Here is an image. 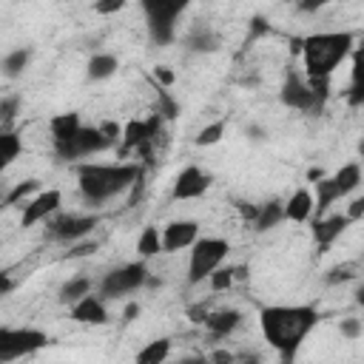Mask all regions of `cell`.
Returning <instances> with one entry per match:
<instances>
[{
	"instance_id": "9c48e42d",
	"label": "cell",
	"mask_w": 364,
	"mask_h": 364,
	"mask_svg": "<svg viewBox=\"0 0 364 364\" xmlns=\"http://www.w3.org/2000/svg\"><path fill=\"white\" fill-rule=\"evenodd\" d=\"M279 100H282V105H287L293 111H307V114H318L321 111L316 105L313 91L307 88V80H301L296 71H287L284 74V82L279 88Z\"/></svg>"
},
{
	"instance_id": "ee69618b",
	"label": "cell",
	"mask_w": 364,
	"mask_h": 364,
	"mask_svg": "<svg viewBox=\"0 0 364 364\" xmlns=\"http://www.w3.org/2000/svg\"><path fill=\"white\" fill-rule=\"evenodd\" d=\"M245 134H247V139H253V142H264V139H267V131H264L259 122H250V125L245 128Z\"/></svg>"
},
{
	"instance_id": "e575fe53",
	"label": "cell",
	"mask_w": 364,
	"mask_h": 364,
	"mask_svg": "<svg viewBox=\"0 0 364 364\" xmlns=\"http://www.w3.org/2000/svg\"><path fill=\"white\" fill-rule=\"evenodd\" d=\"M208 307H205V301H199V304H191L188 310H185V316H188V321L191 324H205V318H208Z\"/></svg>"
},
{
	"instance_id": "74e56055",
	"label": "cell",
	"mask_w": 364,
	"mask_h": 364,
	"mask_svg": "<svg viewBox=\"0 0 364 364\" xmlns=\"http://www.w3.org/2000/svg\"><path fill=\"white\" fill-rule=\"evenodd\" d=\"M97 128H100L102 136L111 139V142H117V139L122 136V125H119V122H111V119H108V122H102V125H97Z\"/></svg>"
},
{
	"instance_id": "c3c4849f",
	"label": "cell",
	"mask_w": 364,
	"mask_h": 364,
	"mask_svg": "<svg viewBox=\"0 0 364 364\" xmlns=\"http://www.w3.org/2000/svg\"><path fill=\"white\" fill-rule=\"evenodd\" d=\"M230 267H233V282H236V279H247V276H250V273H247V264H230Z\"/></svg>"
},
{
	"instance_id": "83f0119b",
	"label": "cell",
	"mask_w": 364,
	"mask_h": 364,
	"mask_svg": "<svg viewBox=\"0 0 364 364\" xmlns=\"http://www.w3.org/2000/svg\"><path fill=\"white\" fill-rule=\"evenodd\" d=\"M136 250H139L142 262H145V259H151V256H159V253H162V245H159V230H156L154 225L142 228V233H139V239H136Z\"/></svg>"
},
{
	"instance_id": "8d00e7d4",
	"label": "cell",
	"mask_w": 364,
	"mask_h": 364,
	"mask_svg": "<svg viewBox=\"0 0 364 364\" xmlns=\"http://www.w3.org/2000/svg\"><path fill=\"white\" fill-rule=\"evenodd\" d=\"M97 242H80V245H74L71 250H68V259H82V256H94L97 253Z\"/></svg>"
},
{
	"instance_id": "7a4b0ae2",
	"label": "cell",
	"mask_w": 364,
	"mask_h": 364,
	"mask_svg": "<svg viewBox=\"0 0 364 364\" xmlns=\"http://www.w3.org/2000/svg\"><path fill=\"white\" fill-rule=\"evenodd\" d=\"M77 185L85 202L102 205L122 191L134 188L142 179V165L136 162H114V165H100V162H80L77 168Z\"/></svg>"
},
{
	"instance_id": "ba28073f",
	"label": "cell",
	"mask_w": 364,
	"mask_h": 364,
	"mask_svg": "<svg viewBox=\"0 0 364 364\" xmlns=\"http://www.w3.org/2000/svg\"><path fill=\"white\" fill-rule=\"evenodd\" d=\"M108 148H114V142L105 139L97 125H80V131L71 139L54 142V154L60 159H82V156H91V154H100Z\"/></svg>"
},
{
	"instance_id": "7c38bea8",
	"label": "cell",
	"mask_w": 364,
	"mask_h": 364,
	"mask_svg": "<svg viewBox=\"0 0 364 364\" xmlns=\"http://www.w3.org/2000/svg\"><path fill=\"white\" fill-rule=\"evenodd\" d=\"M199 239V225L193 219H176V222H168L159 233V245H162V253H176V250H185L191 247L193 242Z\"/></svg>"
},
{
	"instance_id": "60d3db41",
	"label": "cell",
	"mask_w": 364,
	"mask_h": 364,
	"mask_svg": "<svg viewBox=\"0 0 364 364\" xmlns=\"http://www.w3.org/2000/svg\"><path fill=\"white\" fill-rule=\"evenodd\" d=\"M344 216H347L350 222H358V219L364 216V199H361V196H355V199L350 202V208L344 210Z\"/></svg>"
},
{
	"instance_id": "d590c367",
	"label": "cell",
	"mask_w": 364,
	"mask_h": 364,
	"mask_svg": "<svg viewBox=\"0 0 364 364\" xmlns=\"http://www.w3.org/2000/svg\"><path fill=\"white\" fill-rule=\"evenodd\" d=\"M154 80H156L162 88H171V85L176 82V74H173L168 65H156V68H154Z\"/></svg>"
},
{
	"instance_id": "b9f144b4",
	"label": "cell",
	"mask_w": 364,
	"mask_h": 364,
	"mask_svg": "<svg viewBox=\"0 0 364 364\" xmlns=\"http://www.w3.org/2000/svg\"><path fill=\"white\" fill-rule=\"evenodd\" d=\"M208 364H236V355L230 353V350H213L210 353V358H208Z\"/></svg>"
},
{
	"instance_id": "f546056e",
	"label": "cell",
	"mask_w": 364,
	"mask_h": 364,
	"mask_svg": "<svg viewBox=\"0 0 364 364\" xmlns=\"http://www.w3.org/2000/svg\"><path fill=\"white\" fill-rule=\"evenodd\" d=\"M222 136H225V119H216V122L205 125V128L193 136V142H196L199 148H208V145H216Z\"/></svg>"
},
{
	"instance_id": "681fc988",
	"label": "cell",
	"mask_w": 364,
	"mask_h": 364,
	"mask_svg": "<svg viewBox=\"0 0 364 364\" xmlns=\"http://www.w3.org/2000/svg\"><path fill=\"white\" fill-rule=\"evenodd\" d=\"M321 176H324V171H321V168H310V171H307V182H318Z\"/></svg>"
},
{
	"instance_id": "f35d334b",
	"label": "cell",
	"mask_w": 364,
	"mask_h": 364,
	"mask_svg": "<svg viewBox=\"0 0 364 364\" xmlns=\"http://www.w3.org/2000/svg\"><path fill=\"white\" fill-rule=\"evenodd\" d=\"M125 3L122 0H100V3H94V11L97 14H114V11H119Z\"/></svg>"
},
{
	"instance_id": "30bf717a",
	"label": "cell",
	"mask_w": 364,
	"mask_h": 364,
	"mask_svg": "<svg viewBox=\"0 0 364 364\" xmlns=\"http://www.w3.org/2000/svg\"><path fill=\"white\" fill-rule=\"evenodd\" d=\"M100 225V216L97 213H88V216H74V213H63L57 219L48 222V233L60 242H77L82 236H88L94 228Z\"/></svg>"
},
{
	"instance_id": "277c9868",
	"label": "cell",
	"mask_w": 364,
	"mask_h": 364,
	"mask_svg": "<svg viewBox=\"0 0 364 364\" xmlns=\"http://www.w3.org/2000/svg\"><path fill=\"white\" fill-rule=\"evenodd\" d=\"M188 9L185 0H142V11L148 20V37L154 46L165 48L176 40V20Z\"/></svg>"
},
{
	"instance_id": "2e32d148",
	"label": "cell",
	"mask_w": 364,
	"mask_h": 364,
	"mask_svg": "<svg viewBox=\"0 0 364 364\" xmlns=\"http://www.w3.org/2000/svg\"><path fill=\"white\" fill-rule=\"evenodd\" d=\"M71 318L77 324H94V327H102L108 324V310H105V301L94 293L82 296L80 301L71 304Z\"/></svg>"
},
{
	"instance_id": "1f68e13d",
	"label": "cell",
	"mask_w": 364,
	"mask_h": 364,
	"mask_svg": "<svg viewBox=\"0 0 364 364\" xmlns=\"http://www.w3.org/2000/svg\"><path fill=\"white\" fill-rule=\"evenodd\" d=\"M307 88L313 91L316 105L324 108V102H327V97H330V77H307Z\"/></svg>"
},
{
	"instance_id": "44dd1931",
	"label": "cell",
	"mask_w": 364,
	"mask_h": 364,
	"mask_svg": "<svg viewBox=\"0 0 364 364\" xmlns=\"http://www.w3.org/2000/svg\"><path fill=\"white\" fill-rule=\"evenodd\" d=\"M117 68H119V60H117L114 54H108V51H100V54H94V57L88 60L85 74H88V80H91V82H102V80L114 77V74H117Z\"/></svg>"
},
{
	"instance_id": "d4e9b609",
	"label": "cell",
	"mask_w": 364,
	"mask_h": 364,
	"mask_svg": "<svg viewBox=\"0 0 364 364\" xmlns=\"http://www.w3.org/2000/svg\"><path fill=\"white\" fill-rule=\"evenodd\" d=\"M333 182L338 185L341 196H350V193L358 191V185H361V165H358V162H347V165H341V168L333 173Z\"/></svg>"
},
{
	"instance_id": "52a82bcc",
	"label": "cell",
	"mask_w": 364,
	"mask_h": 364,
	"mask_svg": "<svg viewBox=\"0 0 364 364\" xmlns=\"http://www.w3.org/2000/svg\"><path fill=\"white\" fill-rule=\"evenodd\" d=\"M48 344V336L34 327H0V364L31 355Z\"/></svg>"
},
{
	"instance_id": "f907efd6",
	"label": "cell",
	"mask_w": 364,
	"mask_h": 364,
	"mask_svg": "<svg viewBox=\"0 0 364 364\" xmlns=\"http://www.w3.org/2000/svg\"><path fill=\"white\" fill-rule=\"evenodd\" d=\"M290 54H301V37L290 43Z\"/></svg>"
},
{
	"instance_id": "5bb4252c",
	"label": "cell",
	"mask_w": 364,
	"mask_h": 364,
	"mask_svg": "<svg viewBox=\"0 0 364 364\" xmlns=\"http://www.w3.org/2000/svg\"><path fill=\"white\" fill-rule=\"evenodd\" d=\"M182 43H185V48H188L191 54H210V51H216V48L222 46V37L216 34V28H213V26H208V23L196 20V23L185 31Z\"/></svg>"
},
{
	"instance_id": "836d02e7",
	"label": "cell",
	"mask_w": 364,
	"mask_h": 364,
	"mask_svg": "<svg viewBox=\"0 0 364 364\" xmlns=\"http://www.w3.org/2000/svg\"><path fill=\"white\" fill-rule=\"evenodd\" d=\"M350 279H355V273H353V267H341V264H336V267H330L327 270V276H324V282L327 284H338V282H350Z\"/></svg>"
},
{
	"instance_id": "7402d4cb",
	"label": "cell",
	"mask_w": 364,
	"mask_h": 364,
	"mask_svg": "<svg viewBox=\"0 0 364 364\" xmlns=\"http://www.w3.org/2000/svg\"><path fill=\"white\" fill-rule=\"evenodd\" d=\"M80 114L77 111H65V114H54L51 117V122H48V131H51V136H54V142H65V139H71L77 131H80Z\"/></svg>"
},
{
	"instance_id": "8fae6325",
	"label": "cell",
	"mask_w": 364,
	"mask_h": 364,
	"mask_svg": "<svg viewBox=\"0 0 364 364\" xmlns=\"http://www.w3.org/2000/svg\"><path fill=\"white\" fill-rule=\"evenodd\" d=\"M63 205V191L57 188H48V191H40L31 202L23 205V216H20V225L23 228H34L37 222H46L51 213H57Z\"/></svg>"
},
{
	"instance_id": "f1b7e54d",
	"label": "cell",
	"mask_w": 364,
	"mask_h": 364,
	"mask_svg": "<svg viewBox=\"0 0 364 364\" xmlns=\"http://www.w3.org/2000/svg\"><path fill=\"white\" fill-rule=\"evenodd\" d=\"M20 114V94L0 97V131H11V122Z\"/></svg>"
},
{
	"instance_id": "6da1fadb",
	"label": "cell",
	"mask_w": 364,
	"mask_h": 364,
	"mask_svg": "<svg viewBox=\"0 0 364 364\" xmlns=\"http://www.w3.org/2000/svg\"><path fill=\"white\" fill-rule=\"evenodd\" d=\"M318 310L313 304H267L259 310V327L264 341L279 353L282 364H293L299 347L318 324Z\"/></svg>"
},
{
	"instance_id": "8992f818",
	"label": "cell",
	"mask_w": 364,
	"mask_h": 364,
	"mask_svg": "<svg viewBox=\"0 0 364 364\" xmlns=\"http://www.w3.org/2000/svg\"><path fill=\"white\" fill-rule=\"evenodd\" d=\"M145 279H148L145 262H128V264H122V267L108 270V273L100 279L97 296L105 301V299H119V296L136 293V290L145 287Z\"/></svg>"
},
{
	"instance_id": "4fadbf2b",
	"label": "cell",
	"mask_w": 364,
	"mask_h": 364,
	"mask_svg": "<svg viewBox=\"0 0 364 364\" xmlns=\"http://www.w3.org/2000/svg\"><path fill=\"white\" fill-rule=\"evenodd\" d=\"M210 188V173H205L202 168H196V165H188V168H182L179 171V176H176V182H173V191H171V196L176 199V202H185V199H199V196H205V191Z\"/></svg>"
},
{
	"instance_id": "ac0fdd59",
	"label": "cell",
	"mask_w": 364,
	"mask_h": 364,
	"mask_svg": "<svg viewBox=\"0 0 364 364\" xmlns=\"http://www.w3.org/2000/svg\"><path fill=\"white\" fill-rule=\"evenodd\" d=\"M313 216V193L307 188H299L284 202V219L287 222H307Z\"/></svg>"
},
{
	"instance_id": "d6986e66",
	"label": "cell",
	"mask_w": 364,
	"mask_h": 364,
	"mask_svg": "<svg viewBox=\"0 0 364 364\" xmlns=\"http://www.w3.org/2000/svg\"><path fill=\"white\" fill-rule=\"evenodd\" d=\"M282 219H284V202H282V199H270V202L259 205V213H256V219H253L250 225H253L256 233H267V230H273Z\"/></svg>"
},
{
	"instance_id": "4316f807",
	"label": "cell",
	"mask_w": 364,
	"mask_h": 364,
	"mask_svg": "<svg viewBox=\"0 0 364 364\" xmlns=\"http://www.w3.org/2000/svg\"><path fill=\"white\" fill-rule=\"evenodd\" d=\"M31 193H40V179H23V182H17L3 199H0V208H11V205H20V202H26Z\"/></svg>"
},
{
	"instance_id": "7dc6e473",
	"label": "cell",
	"mask_w": 364,
	"mask_h": 364,
	"mask_svg": "<svg viewBox=\"0 0 364 364\" xmlns=\"http://www.w3.org/2000/svg\"><path fill=\"white\" fill-rule=\"evenodd\" d=\"M324 6V0H307V3H299L296 6V11H304V14H313V11H318Z\"/></svg>"
},
{
	"instance_id": "4dcf8cb0",
	"label": "cell",
	"mask_w": 364,
	"mask_h": 364,
	"mask_svg": "<svg viewBox=\"0 0 364 364\" xmlns=\"http://www.w3.org/2000/svg\"><path fill=\"white\" fill-rule=\"evenodd\" d=\"M208 284H210L213 293H225V290H230V287H233V267H230V264L216 267V270L208 276Z\"/></svg>"
},
{
	"instance_id": "d6a6232c",
	"label": "cell",
	"mask_w": 364,
	"mask_h": 364,
	"mask_svg": "<svg viewBox=\"0 0 364 364\" xmlns=\"http://www.w3.org/2000/svg\"><path fill=\"white\" fill-rule=\"evenodd\" d=\"M338 330H341V336H344L347 341H355V338H361V333H364V327H361V318H355V316H350V318H341Z\"/></svg>"
},
{
	"instance_id": "9a60e30c",
	"label": "cell",
	"mask_w": 364,
	"mask_h": 364,
	"mask_svg": "<svg viewBox=\"0 0 364 364\" xmlns=\"http://www.w3.org/2000/svg\"><path fill=\"white\" fill-rule=\"evenodd\" d=\"M353 222L344 216V213H330V216H321V219H313V239L318 245V250L324 253Z\"/></svg>"
},
{
	"instance_id": "7bdbcfd3",
	"label": "cell",
	"mask_w": 364,
	"mask_h": 364,
	"mask_svg": "<svg viewBox=\"0 0 364 364\" xmlns=\"http://www.w3.org/2000/svg\"><path fill=\"white\" fill-rule=\"evenodd\" d=\"M139 313H142V304H139V301H128V304L122 307V321L131 324L134 318H139Z\"/></svg>"
},
{
	"instance_id": "ab89813d",
	"label": "cell",
	"mask_w": 364,
	"mask_h": 364,
	"mask_svg": "<svg viewBox=\"0 0 364 364\" xmlns=\"http://www.w3.org/2000/svg\"><path fill=\"white\" fill-rule=\"evenodd\" d=\"M270 31V26H267V20L264 17H250V40H256V37H262V34H267Z\"/></svg>"
},
{
	"instance_id": "5b68a950",
	"label": "cell",
	"mask_w": 364,
	"mask_h": 364,
	"mask_svg": "<svg viewBox=\"0 0 364 364\" xmlns=\"http://www.w3.org/2000/svg\"><path fill=\"white\" fill-rule=\"evenodd\" d=\"M230 253V245L219 236H205V239H196L191 245V262H188V284H199L205 282L216 267L225 264Z\"/></svg>"
},
{
	"instance_id": "e0dca14e",
	"label": "cell",
	"mask_w": 364,
	"mask_h": 364,
	"mask_svg": "<svg viewBox=\"0 0 364 364\" xmlns=\"http://www.w3.org/2000/svg\"><path fill=\"white\" fill-rule=\"evenodd\" d=\"M239 324H242V313H239V310H233V307H225V310H210L202 327H205L210 336L225 338V336H230Z\"/></svg>"
},
{
	"instance_id": "f6af8a7d",
	"label": "cell",
	"mask_w": 364,
	"mask_h": 364,
	"mask_svg": "<svg viewBox=\"0 0 364 364\" xmlns=\"http://www.w3.org/2000/svg\"><path fill=\"white\" fill-rule=\"evenodd\" d=\"M236 208H239V213H242L245 222H253L256 213H259V205H250V202H236Z\"/></svg>"
},
{
	"instance_id": "816d5d0a",
	"label": "cell",
	"mask_w": 364,
	"mask_h": 364,
	"mask_svg": "<svg viewBox=\"0 0 364 364\" xmlns=\"http://www.w3.org/2000/svg\"><path fill=\"white\" fill-rule=\"evenodd\" d=\"M242 364H262L259 355H242Z\"/></svg>"
},
{
	"instance_id": "bcb514c9",
	"label": "cell",
	"mask_w": 364,
	"mask_h": 364,
	"mask_svg": "<svg viewBox=\"0 0 364 364\" xmlns=\"http://www.w3.org/2000/svg\"><path fill=\"white\" fill-rule=\"evenodd\" d=\"M14 287H17V282L9 276V270H0V299H3V296H9Z\"/></svg>"
},
{
	"instance_id": "484cf974",
	"label": "cell",
	"mask_w": 364,
	"mask_h": 364,
	"mask_svg": "<svg viewBox=\"0 0 364 364\" xmlns=\"http://www.w3.org/2000/svg\"><path fill=\"white\" fill-rule=\"evenodd\" d=\"M91 279L88 276H74V279H68L63 287H60V301L63 304H74V301H80L82 296H88L91 293Z\"/></svg>"
},
{
	"instance_id": "603a6c76",
	"label": "cell",
	"mask_w": 364,
	"mask_h": 364,
	"mask_svg": "<svg viewBox=\"0 0 364 364\" xmlns=\"http://www.w3.org/2000/svg\"><path fill=\"white\" fill-rule=\"evenodd\" d=\"M171 338H154V341H148L139 353H136V358H134V364H165L168 361V355H171Z\"/></svg>"
},
{
	"instance_id": "3957f363",
	"label": "cell",
	"mask_w": 364,
	"mask_h": 364,
	"mask_svg": "<svg viewBox=\"0 0 364 364\" xmlns=\"http://www.w3.org/2000/svg\"><path fill=\"white\" fill-rule=\"evenodd\" d=\"M355 34L353 31H318L301 37V57L307 77H333V71L353 54Z\"/></svg>"
},
{
	"instance_id": "cb8c5ba5",
	"label": "cell",
	"mask_w": 364,
	"mask_h": 364,
	"mask_svg": "<svg viewBox=\"0 0 364 364\" xmlns=\"http://www.w3.org/2000/svg\"><path fill=\"white\" fill-rule=\"evenodd\" d=\"M23 154V139L20 134L11 128V131H0V173Z\"/></svg>"
},
{
	"instance_id": "ffe728a7",
	"label": "cell",
	"mask_w": 364,
	"mask_h": 364,
	"mask_svg": "<svg viewBox=\"0 0 364 364\" xmlns=\"http://www.w3.org/2000/svg\"><path fill=\"white\" fill-rule=\"evenodd\" d=\"M28 63H31V48H28V46L14 48V51H9V54L0 60V74H3L6 80H17V77H23V71L28 68Z\"/></svg>"
}]
</instances>
